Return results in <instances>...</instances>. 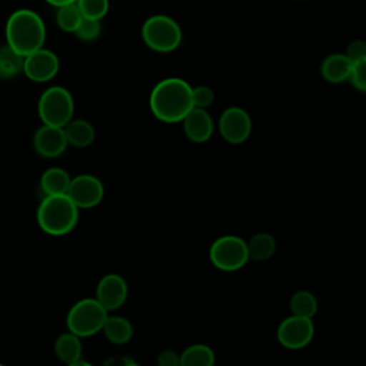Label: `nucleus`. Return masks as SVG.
I'll list each match as a JSON object with an SVG mask.
<instances>
[{
    "label": "nucleus",
    "instance_id": "bb28decb",
    "mask_svg": "<svg viewBox=\"0 0 366 366\" xmlns=\"http://www.w3.org/2000/svg\"><path fill=\"white\" fill-rule=\"evenodd\" d=\"M347 80L360 93L366 92V60L352 63V69Z\"/></svg>",
    "mask_w": 366,
    "mask_h": 366
},
{
    "label": "nucleus",
    "instance_id": "6e6552de",
    "mask_svg": "<svg viewBox=\"0 0 366 366\" xmlns=\"http://www.w3.org/2000/svg\"><path fill=\"white\" fill-rule=\"evenodd\" d=\"M276 335L279 343L283 347L297 350L306 347L312 342L315 335V326L312 319L290 315L280 322Z\"/></svg>",
    "mask_w": 366,
    "mask_h": 366
},
{
    "label": "nucleus",
    "instance_id": "aec40b11",
    "mask_svg": "<svg viewBox=\"0 0 366 366\" xmlns=\"http://www.w3.org/2000/svg\"><path fill=\"white\" fill-rule=\"evenodd\" d=\"M214 352L204 343H193L179 355V366H214Z\"/></svg>",
    "mask_w": 366,
    "mask_h": 366
},
{
    "label": "nucleus",
    "instance_id": "dca6fc26",
    "mask_svg": "<svg viewBox=\"0 0 366 366\" xmlns=\"http://www.w3.org/2000/svg\"><path fill=\"white\" fill-rule=\"evenodd\" d=\"M64 134L67 144L74 147H87L94 142L96 132L92 123L84 119H71L64 127Z\"/></svg>",
    "mask_w": 366,
    "mask_h": 366
},
{
    "label": "nucleus",
    "instance_id": "393cba45",
    "mask_svg": "<svg viewBox=\"0 0 366 366\" xmlns=\"http://www.w3.org/2000/svg\"><path fill=\"white\" fill-rule=\"evenodd\" d=\"M81 16L90 20H102L109 11V0H76Z\"/></svg>",
    "mask_w": 366,
    "mask_h": 366
},
{
    "label": "nucleus",
    "instance_id": "423d86ee",
    "mask_svg": "<svg viewBox=\"0 0 366 366\" xmlns=\"http://www.w3.org/2000/svg\"><path fill=\"white\" fill-rule=\"evenodd\" d=\"M37 113L43 124L64 127L74 113V102L71 93L63 86H51L46 89L37 104Z\"/></svg>",
    "mask_w": 366,
    "mask_h": 366
},
{
    "label": "nucleus",
    "instance_id": "4be33fe9",
    "mask_svg": "<svg viewBox=\"0 0 366 366\" xmlns=\"http://www.w3.org/2000/svg\"><path fill=\"white\" fill-rule=\"evenodd\" d=\"M290 310L293 316L312 319L317 312V300L309 290H297L290 297Z\"/></svg>",
    "mask_w": 366,
    "mask_h": 366
},
{
    "label": "nucleus",
    "instance_id": "2f4dec72",
    "mask_svg": "<svg viewBox=\"0 0 366 366\" xmlns=\"http://www.w3.org/2000/svg\"><path fill=\"white\" fill-rule=\"evenodd\" d=\"M66 366H94V365H92V363H89V362L80 359V360H77V362H74V363H70V365H66Z\"/></svg>",
    "mask_w": 366,
    "mask_h": 366
},
{
    "label": "nucleus",
    "instance_id": "412c9836",
    "mask_svg": "<svg viewBox=\"0 0 366 366\" xmlns=\"http://www.w3.org/2000/svg\"><path fill=\"white\" fill-rule=\"evenodd\" d=\"M247 246V254L249 260L254 262H263L270 259L276 252V240L270 233H256L250 237L249 242H246Z\"/></svg>",
    "mask_w": 366,
    "mask_h": 366
},
{
    "label": "nucleus",
    "instance_id": "9b49d317",
    "mask_svg": "<svg viewBox=\"0 0 366 366\" xmlns=\"http://www.w3.org/2000/svg\"><path fill=\"white\" fill-rule=\"evenodd\" d=\"M60 69L59 57L49 49H39L24 57L23 73L27 79L36 83H46L51 80Z\"/></svg>",
    "mask_w": 366,
    "mask_h": 366
},
{
    "label": "nucleus",
    "instance_id": "7c9ffc66",
    "mask_svg": "<svg viewBox=\"0 0 366 366\" xmlns=\"http://www.w3.org/2000/svg\"><path fill=\"white\" fill-rule=\"evenodd\" d=\"M44 1H47L49 4H51V6H54V7H63V6H67V4H73V3H76V0H44Z\"/></svg>",
    "mask_w": 366,
    "mask_h": 366
},
{
    "label": "nucleus",
    "instance_id": "1a4fd4ad",
    "mask_svg": "<svg viewBox=\"0 0 366 366\" xmlns=\"http://www.w3.org/2000/svg\"><path fill=\"white\" fill-rule=\"evenodd\" d=\"M219 132L227 143L242 144L252 133V119L249 113L239 106L227 107L220 114Z\"/></svg>",
    "mask_w": 366,
    "mask_h": 366
},
{
    "label": "nucleus",
    "instance_id": "c85d7f7f",
    "mask_svg": "<svg viewBox=\"0 0 366 366\" xmlns=\"http://www.w3.org/2000/svg\"><path fill=\"white\" fill-rule=\"evenodd\" d=\"M352 63L366 60V43L363 40H352L343 53Z\"/></svg>",
    "mask_w": 366,
    "mask_h": 366
},
{
    "label": "nucleus",
    "instance_id": "f03ea898",
    "mask_svg": "<svg viewBox=\"0 0 366 366\" xmlns=\"http://www.w3.org/2000/svg\"><path fill=\"white\" fill-rule=\"evenodd\" d=\"M44 40L46 26L43 19L36 11L19 9L7 19L6 44L23 57L41 49Z\"/></svg>",
    "mask_w": 366,
    "mask_h": 366
},
{
    "label": "nucleus",
    "instance_id": "c756f323",
    "mask_svg": "<svg viewBox=\"0 0 366 366\" xmlns=\"http://www.w3.org/2000/svg\"><path fill=\"white\" fill-rule=\"evenodd\" d=\"M157 366H179V355L172 349H164L157 355Z\"/></svg>",
    "mask_w": 366,
    "mask_h": 366
},
{
    "label": "nucleus",
    "instance_id": "a878e982",
    "mask_svg": "<svg viewBox=\"0 0 366 366\" xmlns=\"http://www.w3.org/2000/svg\"><path fill=\"white\" fill-rule=\"evenodd\" d=\"M74 34L77 36V39H80L81 41H94L100 37L102 34V24L99 20H90V19H84L80 21L77 30L74 31Z\"/></svg>",
    "mask_w": 366,
    "mask_h": 366
},
{
    "label": "nucleus",
    "instance_id": "72a5a7b5",
    "mask_svg": "<svg viewBox=\"0 0 366 366\" xmlns=\"http://www.w3.org/2000/svg\"><path fill=\"white\" fill-rule=\"evenodd\" d=\"M297 1H302V0H297Z\"/></svg>",
    "mask_w": 366,
    "mask_h": 366
},
{
    "label": "nucleus",
    "instance_id": "4468645a",
    "mask_svg": "<svg viewBox=\"0 0 366 366\" xmlns=\"http://www.w3.org/2000/svg\"><path fill=\"white\" fill-rule=\"evenodd\" d=\"M186 137L193 143H204L213 134V119L204 109L193 107L182 120Z\"/></svg>",
    "mask_w": 366,
    "mask_h": 366
},
{
    "label": "nucleus",
    "instance_id": "cd10ccee",
    "mask_svg": "<svg viewBox=\"0 0 366 366\" xmlns=\"http://www.w3.org/2000/svg\"><path fill=\"white\" fill-rule=\"evenodd\" d=\"M214 100V93L209 86L192 87V103L196 109H207Z\"/></svg>",
    "mask_w": 366,
    "mask_h": 366
},
{
    "label": "nucleus",
    "instance_id": "39448f33",
    "mask_svg": "<svg viewBox=\"0 0 366 366\" xmlns=\"http://www.w3.org/2000/svg\"><path fill=\"white\" fill-rule=\"evenodd\" d=\"M107 316L109 312L94 297H86L70 307L66 325L77 337H89L102 332Z\"/></svg>",
    "mask_w": 366,
    "mask_h": 366
},
{
    "label": "nucleus",
    "instance_id": "b1692460",
    "mask_svg": "<svg viewBox=\"0 0 366 366\" xmlns=\"http://www.w3.org/2000/svg\"><path fill=\"white\" fill-rule=\"evenodd\" d=\"M81 20H83V16H81L79 7L76 6V3L57 9L56 23L66 33H73L74 34V31L77 30Z\"/></svg>",
    "mask_w": 366,
    "mask_h": 366
},
{
    "label": "nucleus",
    "instance_id": "f8f14e48",
    "mask_svg": "<svg viewBox=\"0 0 366 366\" xmlns=\"http://www.w3.org/2000/svg\"><path fill=\"white\" fill-rule=\"evenodd\" d=\"M127 295L126 280L117 273H107L99 280L94 299L110 313L124 305Z\"/></svg>",
    "mask_w": 366,
    "mask_h": 366
},
{
    "label": "nucleus",
    "instance_id": "f257e3e1",
    "mask_svg": "<svg viewBox=\"0 0 366 366\" xmlns=\"http://www.w3.org/2000/svg\"><path fill=\"white\" fill-rule=\"evenodd\" d=\"M149 104L153 116L163 123H180L193 109L192 86L180 77L160 80L152 90Z\"/></svg>",
    "mask_w": 366,
    "mask_h": 366
},
{
    "label": "nucleus",
    "instance_id": "6ab92c4d",
    "mask_svg": "<svg viewBox=\"0 0 366 366\" xmlns=\"http://www.w3.org/2000/svg\"><path fill=\"white\" fill-rule=\"evenodd\" d=\"M102 330L104 332L107 340L113 345H124L133 336V326L130 320L119 315H109Z\"/></svg>",
    "mask_w": 366,
    "mask_h": 366
},
{
    "label": "nucleus",
    "instance_id": "ddd939ff",
    "mask_svg": "<svg viewBox=\"0 0 366 366\" xmlns=\"http://www.w3.org/2000/svg\"><path fill=\"white\" fill-rule=\"evenodd\" d=\"M33 146L37 154L46 159H56L67 149V140L63 127L43 124L37 129L33 139Z\"/></svg>",
    "mask_w": 366,
    "mask_h": 366
},
{
    "label": "nucleus",
    "instance_id": "9d476101",
    "mask_svg": "<svg viewBox=\"0 0 366 366\" xmlns=\"http://www.w3.org/2000/svg\"><path fill=\"white\" fill-rule=\"evenodd\" d=\"M66 194L77 209H92L103 200L104 186L93 174H79L71 177Z\"/></svg>",
    "mask_w": 366,
    "mask_h": 366
},
{
    "label": "nucleus",
    "instance_id": "473e14b6",
    "mask_svg": "<svg viewBox=\"0 0 366 366\" xmlns=\"http://www.w3.org/2000/svg\"><path fill=\"white\" fill-rule=\"evenodd\" d=\"M0 366H4V365H1V363H0Z\"/></svg>",
    "mask_w": 366,
    "mask_h": 366
},
{
    "label": "nucleus",
    "instance_id": "7ed1b4c3",
    "mask_svg": "<svg viewBox=\"0 0 366 366\" xmlns=\"http://www.w3.org/2000/svg\"><path fill=\"white\" fill-rule=\"evenodd\" d=\"M37 224L50 236L70 233L79 220V209L67 194L44 196L37 209Z\"/></svg>",
    "mask_w": 366,
    "mask_h": 366
},
{
    "label": "nucleus",
    "instance_id": "2eb2a0df",
    "mask_svg": "<svg viewBox=\"0 0 366 366\" xmlns=\"http://www.w3.org/2000/svg\"><path fill=\"white\" fill-rule=\"evenodd\" d=\"M352 61L343 53L329 54L320 64V74L329 83H343L347 80Z\"/></svg>",
    "mask_w": 366,
    "mask_h": 366
},
{
    "label": "nucleus",
    "instance_id": "a211bd4d",
    "mask_svg": "<svg viewBox=\"0 0 366 366\" xmlns=\"http://www.w3.org/2000/svg\"><path fill=\"white\" fill-rule=\"evenodd\" d=\"M70 174L61 167H50L40 177V189L44 196L66 194L70 184Z\"/></svg>",
    "mask_w": 366,
    "mask_h": 366
},
{
    "label": "nucleus",
    "instance_id": "20e7f679",
    "mask_svg": "<svg viewBox=\"0 0 366 366\" xmlns=\"http://www.w3.org/2000/svg\"><path fill=\"white\" fill-rule=\"evenodd\" d=\"M142 39L156 53H172L180 46L183 34L179 23L173 17L153 14L142 26Z\"/></svg>",
    "mask_w": 366,
    "mask_h": 366
},
{
    "label": "nucleus",
    "instance_id": "5701e85b",
    "mask_svg": "<svg viewBox=\"0 0 366 366\" xmlns=\"http://www.w3.org/2000/svg\"><path fill=\"white\" fill-rule=\"evenodd\" d=\"M24 57L10 49L7 44L0 47V77L13 79L23 71Z\"/></svg>",
    "mask_w": 366,
    "mask_h": 366
},
{
    "label": "nucleus",
    "instance_id": "0eeeda50",
    "mask_svg": "<svg viewBox=\"0 0 366 366\" xmlns=\"http://www.w3.org/2000/svg\"><path fill=\"white\" fill-rule=\"evenodd\" d=\"M209 257L219 270L236 272L249 262L246 240L234 234L220 236L212 243Z\"/></svg>",
    "mask_w": 366,
    "mask_h": 366
},
{
    "label": "nucleus",
    "instance_id": "f3484780",
    "mask_svg": "<svg viewBox=\"0 0 366 366\" xmlns=\"http://www.w3.org/2000/svg\"><path fill=\"white\" fill-rule=\"evenodd\" d=\"M81 352H83V346H81L80 337H77L70 332L61 333L54 342V355L64 365H70L80 360Z\"/></svg>",
    "mask_w": 366,
    "mask_h": 366
}]
</instances>
